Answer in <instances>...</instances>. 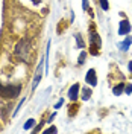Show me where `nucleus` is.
<instances>
[{
    "label": "nucleus",
    "mask_w": 132,
    "mask_h": 134,
    "mask_svg": "<svg viewBox=\"0 0 132 134\" xmlns=\"http://www.w3.org/2000/svg\"><path fill=\"white\" fill-rule=\"evenodd\" d=\"M29 43L31 41L27 38H23L15 46V57L21 61H25V63L29 59Z\"/></svg>",
    "instance_id": "f257e3e1"
},
{
    "label": "nucleus",
    "mask_w": 132,
    "mask_h": 134,
    "mask_svg": "<svg viewBox=\"0 0 132 134\" xmlns=\"http://www.w3.org/2000/svg\"><path fill=\"white\" fill-rule=\"evenodd\" d=\"M21 92V87L20 85H3L0 82V96L2 98H6V99H12V98H17Z\"/></svg>",
    "instance_id": "f03ea898"
},
{
    "label": "nucleus",
    "mask_w": 132,
    "mask_h": 134,
    "mask_svg": "<svg viewBox=\"0 0 132 134\" xmlns=\"http://www.w3.org/2000/svg\"><path fill=\"white\" fill-rule=\"evenodd\" d=\"M90 41H91V53H93V55H97L102 43H100L99 35L96 32H93V31H91V34H90Z\"/></svg>",
    "instance_id": "7ed1b4c3"
},
{
    "label": "nucleus",
    "mask_w": 132,
    "mask_h": 134,
    "mask_svg": "<svg viewBox=\"0 0 132 134\" xmlns=\"http://www.w3.org/2000/svg\"><path fill=\"white\" fill-rule=\"evenodd\" d=\"M85 81H87V84H90L91 87H96V85H97V76H96V70H94V69H90V70L87 72Z\"/></svg>",
    "instance_id": "20e7f679"
},
{
    "label": "nucleus",
    "mask_w": 132,
    "mask_h": 134,
    "mask_svg": "<svg viewBox=\"0 0 132 134\" xmlns=\"http://www.w3.org/2000/svg\"><path fill=\"white\" fill-rule=\"evenodd\" d=\"M129 32H131V25H129V21H128V20H122L120 25H118V34H120V35H128Z\"/></svg>",
    "instance_id": "39448f33"
},
{
    "label": "nucleus",
    "mask_w": 132,
    "mask_h": 134,
    "mask_svg": "<svg viewBox=\"0 0 132 134\" xmlns=\"http://www.w3.org/2000/svg\"><path fill=\"white\" fill-rule=\"evenodd\" d=\"M77 93H79V84H73L71 88L68 90V98L71 100H76L77 99Z\"/></svg>",
    "instance_id": "423d86ee"
},
{
    "label": "nucleus",
    "mask_w": 132,
    "mask_h": 134,
    "mask_svg": "<svg viewBox=\"0 0 132 134\" xmlns=\"http://www.w3.org/2000/svg\"><path fill=\"white\" fill-rule=\"evenodd\" d=\"M131 43H132V37H128L123 43H120V44H118V47H120L122 50H128V49H129V46H131Z\"/></svg>",
    "instance_id": "0eeeda50"
},
{
    "label": "nucleus",
    "mask_w": 132,
    "mask_h": 134,
    "mask_svg": "<svg viewBox=\"0 0 132 134\" xmlns=\"http://www.w3.org/2000/svg\"><path fill=\"white\" fill-rule=\"evenodd\" d=\"M41 69H43V64H40L38 66V70H37V78L33 79V88H37V85H38V82H40V79H41Z\"/></svg>",
    "instance_id": "6e6552de"
},
{
    "label": "nucleus",
    "mask_w": 132,
    "mask_h": 134,
    "mask_svg": "<svg viewBox=\"0 0 132 134\" xmlns=\"http://www.w3.org/2000/svg\"><path fill=\"white\" fill-rule=\"evenodd\" d=\"M123 87H124L123 84H118V85H116V87L112 88V93H114L116 96H120V94H122V93L124 92V88H123Z\"/></svg>",
    "instance_id": "1a4fd4ad"
},
{
    "label": "nucleus",
    "mask_w": 132,
    "mask_h": 134,
    "mask_svg": "<svg viewBox=\"0 0 132 134\" xmlns=\"http://www.w3.org/2000/svg\"><path fill=\"white\" fill-rule=\"evenodd\" d=\"M90 96H91V90H90V88H85V87H83V90H82L83 100H88V99H90Z\"/></svg>",
    "instance_id": "9d476101"
},
{
    "label": "nucleus",
    "mask_w": 132,
    "mask_h": 134,
    "mask_svg": "<svg viewBox=\"0 0 132 134\" xmlns=\"http://www.w3.org/2000/svg\"><path fill=\"white\" fill-rule=\"evenodd\" d=\"M100 6L103 11H108L109 9V3H108V0H100Z\"/></svg>",
    "instance_id": "9b49d317"
},
{
    "label": "nucleus",
    "mask_w": 132,
    "mask_h": 134,
    "mask_svg": "<svg viewBox=\"0 0 132 134\" xmlns=\"http://www.w3.org/2000/svg\"><path fill=\"white\" fill-rule=\"evenodd\" d=\"M33 124H35V120H33V119H29V120L25 124V130H31V128L33 126Z\"/></svg>",
    "instance_id": "f8f14e48"
},
{
    "label": "nucleus",
    "mask_w": 132,
    "mask_h": 134,
    "mask_svg": "<svg viewBox=\"0 0 132 134\" xmlns=\"http://www.w3.org/2000/svg\"><path fill=\"white\" fill-rule=\"evenodd\" d=\"M85 57H87V52H85V50H83V52H81V55H79V63H77V64H83Z\"/></svg>",
    "instance_id": "ddd939ff"
},
{
    "label": "nucleus",
    "mask_w": 132,
    "mask_h": 134,
    "mask_svg": "<svg viewBox=\"0 0 132 134\" xmlns=\"http://www.w3.org/2000/svg\"><path fill=\"white\" fill-rule=\"evenodd\" d=\"M82 9H85V11H90V5H88V0H82Z\"/></svg>",
    "instance_id": "4468645a"
},
{
    "label": "nucleus",
    "mask_w": 132,
    "mask_h": 134,
    "mask_svg": "<svg viewBox=\"0 0 132 134\" xmlns=\"http://www.w3.org/2000/svg\"><path fill=\"white\" fill-rule=\"evenodd\" d=\"M76 40H77V47H83L82 38H81V35H79V34H77V35H76Z\"/></svg>",
    "instance_id": "2eb2a0df"
},
{
    "label": "nucleus",
    "mask_w": 132,
    "mask_h": 134,
    "mask_svg": "<svg viewBox=\"0 0 132 134\" xmlns=\"http://www.w3.org/2000/svg\"><path fill=\"white\" fill-rule=\"evenodd\" d=\"M46 133H58V130H56V126H50L46 130Z\"/></svg>",
    "instance_id": "dca6fc26"
},
{
    "label": "nucleus",
    "mask_w": 132,
    "mask_h": 134,
    "mask_svg": "<svg viewBox=\"0 0 132 134\" xmlns=\"http://www.w3.org/2000/svg\"><path fill=\"white\" fill-rule=\"evenodd\" d=\"M124 92L128 93V94H131V93H132V84H128V85H126V88H124Z\"/></svg>",
    "instance_id": "f3484780"
},
{
    "label": "nucleus",
    "mask_w": 132,
    "mask_h": 134,
    "mask_svg": "<svg viewBox=\"0 0 132 134\" xmlns=\"http://www.w3.org/2000/svg\"><path fill=\"white\" fill-rule=\"evenodd\" d=\"M62 104H64V100H62V99H59V102H56V104H55V108H56V110L61 108V107H62Z\"/></svg>",
    "instance_id": "a211bd4d"
},
{
    "label": "nucleus",
    "mask_w": 132,
    "mask_h": 134,
    "mask_svg": "<svg viewBox=\"0 0 132 134\" xmlns=\"http://www.w3.org/2000/svg\"><path fill=\"white\" fill-rule=\"evenodd\" d=\"M129 70H131V72H132V61H131V63H129Z\"/></svg>",
    "instance_id": "6ab92c4d"
}]
</instances>
